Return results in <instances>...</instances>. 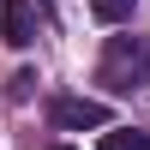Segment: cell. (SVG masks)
<instances>
[{"mask_svg": "<svg viewBox=\"0 0 150 150\" xmlns=\"http://www.w3.org/2000/svg\"><path fill=\"white\" fill-rule=\"evenodd\" d=\"M102 84L108 90H138V84H150V42L144 36H108V48H102Z\"/></svg>", "mask_w": 150, "mask_h": 150, "instance_id": "6da1fadb", "label": "cell"}, {"mask_svg": "<svg viewBox=\"0 0 150 150\" xmlns=\"http://www.w3.org/2000/svg\"><path fill=\"white\" fill-rule=\"evenodd\" d=\"M48 114H54V126H66V132L108 126V108H102V102H90V96H54V102H48Z\"/></svg>", "mask_w": 150, "mask_h": 150, "instance_id": "7a4b0ae2", "label": "cell"}, {"mask_svg": "<svg viewBox=\"0 0 150 150\" xmlns=\"http://www.w3.org/2000/svg\"><path fill=\"white\" fill-rule=\"evenodd\" d=\"M0 36L12 48H30L36 42V18H30V0H0Z\"/></svg>", "mask_w": 150, "mask_h": 150, "instance_id": "3957f363", "label": "cell"}, {"mask_svg": "<svg viewBox=\"0 0 150 150\" xmlns=\"http://www.w3.org/2000/svg\"><path fill=\"white\" fill-rule=\"evenodd\" d=\"M102 150H150V132H138V126H108L102 132Z\"/></svg>", "mask_w": 150, "mask_h": 150, "instance_id": "277c9868", "label": "cell"}, {"mask_svg": "<svg viewBox=\"0 0 150 150\" xmlns=\"http://www.w3.org/2000/svg\"><path fill=\"white\" fill-rule=\"evenodd\" d=\"M132 6H138V0H90V12L102 24H120V18H132Z\"/></svg>", "mask_w": 150, "mask_h": 150, "instance_id": "5b68a950", "label": "cell"}, {"mask_svg": "<svg viewBox=\"0 0 150 150\" xmlns=\"http://www.w3.org/2000/svg\"><path fill=\"white\" fill-rule=\"evenodd\" d=\"M60 150H66V144H60Z\"/></svg>", "mask_w": 150, "mask_h": 150, "instance_id": "8992f818", "label": "cell"}]
</instances>
